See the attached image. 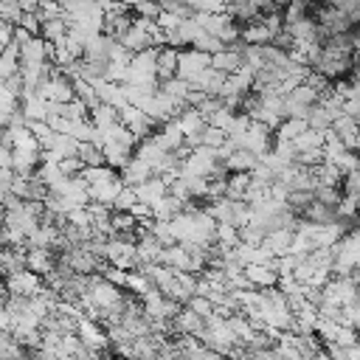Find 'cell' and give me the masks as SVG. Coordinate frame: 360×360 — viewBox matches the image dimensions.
Here are the masks:
<instances>
[{
  "instance_id": "obj_1",
  "label": "cell",
  "mask_w": 360,
  "mask_h": 360,
  "mask_svg": "<svg viewBox=\"0 0 360 360\" xmlns=\"http://www.w3.org/2000/svg\"><path fill=\"white\" fill-rule=\"evenodd\" d=\"M248 281L251 284H259V287H270L276 281V273L267 270V267H262V265H251L248 267Z\"/></svg>"
}]
</instances>
